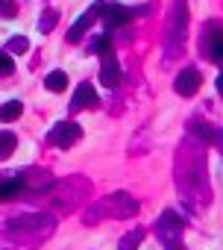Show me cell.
Listing matches in <instances>:
<instances>
[{
    "mask_svg": "<svg viewBox=\"0 0 223 250\" xmlns=\"http://www.w3.org/2000/svg\"><path fill=\"white\" fill-rule=\"evenodd\" d=\"M159 235H162V241H165L167 250H176V247H179L182 224H179V218H176L173 212H165V215H162V221H159Z\"/></svg>",
    "mask_w": 223,
    "mask_h": 250,
    "instance_id": "cell-2",
    "label": "cell"
},
{
    "mask_svg": "<svg viewBox=\"0 0 223 250\" xmlns=\"http://www.w3.org/2000/svg\"><path fill=\"white\" fill-rule=\"evenodd\" d=\"M21 112H24V103L21 100H9V103L0 106V121H18Z\"/></svg>",
    "mask_w": 223,
    "mask_h": 250,
    "instance_id": "cell-12",
    "label": "cell"
},
{
    "mask_svg": "<svg viewBox=\"0 0 223 250\" xmlns=\"http://www.w3.org/2000/svg\"><path fill=\"white\" fill-rule=\"evenodd\" d=\"M100 83L106 85V88H118L121 85V65H118V59L115 56H103V65H100Z\"/></svg>",
    "mask_w": 223,
    "mask_h": 250,
    "instance_id": "cell-6",
    "label": "cell"
},
{
    "mask_svg": "<svg viewBox=\"0 0 223 250\" xmlns=\"http://www.w3.org/2000/svg\"><path fill=\"white\" fill-rule=\"evenodd\" d=\"M27 188V177L21 174H9V177H0V203L15 200L21 191Z\"/></svg>",
    "mask_w": 223,
    "mask_h": 250,
    "instance_id": "cell-5",
    "label": "cell"
},
{
    "mask_svg": "<svg viewBox=\"0 0 223 250\" xmlns=\"http://www.w3.org/2000/svg\"><path fill=\"white\" fill-rule=\"evenodd\" d=\"M50 145H56V147H71V145H76L79 139H82V130H79V124H74V121H59L56 127L50 130Z\"/></svg>",
    "mask_w": 223,
    "mask_h": 250,
    "instance_id": "cell-1",
    "label": "cell"
},
{
    "mask_svg": "<svg viewBox=\"0 0 223 250\" xmlns=\"http://www.w3.org/2000/svg\"><path fill=\"white\" fill-rule=\"evenodd\" d=\"M91 53L109 56V53H112V36H97V39L91 42Z\"/></svg>",
    "mask_w": 223,
    "mask_h": 250,
    "instance_id": "cell-14",
    "label": "cell"
},
{
    "mask_svg": "<svg viewBox=\"0 0 223 250\" xmlns=\"http://www.w3.org/2000/svg\"><path fill=\"white\" fill-rule=\"evenodd\" d=\"M223 42H220V30H217V24H211V36H208V56H211V62H220L223 59Z\"/></svg>",
    "mask_w": 223,
    "mask_h": 250,
    "instance_id": "cell-10",
    "label": "cell"
},
{
    "mask_svg": "<svg viewBox=\"0 0 223 250\" xmlns=\"http://www.w3.org/2000/svg\"><path fill=\"white\" fill-rule=\"evenodd\" d=\"M106 203L112 206V212H115L118 218H130V215H135V212H138V203H135L130 194H124V191H118V194L106 197Z\"/></svg>",
    "mask_w": 223,
    "mask_h": 250,
    "instance_id": "cell-9",
    "label": "cell"
},
{
    "mask_svg": "<svg viewBox=\"0 0 223 250\" xmlns=\"http://www.w3.org/2000/svg\"><path fill=\"white\" fill-rule=\"evenodd\" d=\"M15 71V59L9 53H0V77H9Z\"/></svg>",
    "mask_w": 223,
    "mask_h": 250,
    "instance_id": "cell-18",
    "label": "cell"
},
{
    "mask_svg": "<svg viewBox=\"0 0 223 250\" xmlns=\"http://www.w3.org/2000/svg\"><path fill=\"white\" fill-rule=\"evenodd\" d=\"M30 50V42L24 39V36H15V39H9V44H6V53L12 56V53H27Z\"/></svg>",
    "mask_w": 223,
    "mask_h": 250,
    "instance_id": "cell-15",
    "label": "cell"
},
{
    "mask_svg": "<svg viewBox=\"0 0 223 250\" xmlns=\"http://www.w3.org/2000/svg\"><path fill=\"white\" fill-rule=\"evenodd\" d=\"M200 71L197 68H182L179 71V77H176V83H173V88H176V94H182V97H191V94H197L200 91Z\"/></svg>",
    "mask_w": 223,
    "mask_h": 250,
    "instance_id": "cell-4",
    "label": "cell"
},
{
    "mask_svg": "<svg viewBox=\"0 0 223 250\" xmlns=\"http://www.w3.org/2000/svg\"><path fill=\"white\" fill-rule=\"evenodd\" d=\"M141 238H144V232L141 229H135V232H130L124 241H121V250H135L138 244H141Z\"/></svg>",
    "mask_w": 223,
    "mask_h": 250,
    "instance_id": "cell-16",
    "label": "cell"
},
{
    "mask_svg": "<svg viewBox=\"0 0 223 250\" xmlns=\"http://www.w3.org/2000/svg\"><path fill=\"white\" fill-rule=\"evenodd\" d=\"M100 100H97V91H94V85H88V83H79L76 85V91H74V100H71V109L74 112H79V109H94Z\"/></svg>",
    "mask_w": 223,
    "mask_h": 250,
    "instance_id": "cell-8",
    "label": "cell"
},
{
    "mask_svg": "<svg viewBox=\"0 0 223 250\" xmlns=\"http://www.w3.org/2000/svg\"><path fill=\"white\" fill-rule=\"evenodd\" d=\"M56 18H59V12H56V9L44 12V18L38 21V30H41V33H50V30H53V24H56Z\"/></svg>",
    "mask_w": 223,
    "mask_h": 250,
    "instance_id": "cell-17",
    "label": "cell"
},
{
    "mask_svg": "<svg viewBox=\"0 0 223 250\" xmlns=\"http://www.w3.org/2000/svg\"><path fill=\"white\" fill-rule=\"evenodd\" d=\"M100 9H103V3H94V6H91V9H88L85 15H79V21H76V24H74V27L68 30V42H71V44H76V42H79V39L85 36V30H88V27L94 24V18L100 15Z\"/></svg>",
    "mask_w": 223,
    "mask_h": 250,
    "instance_id": "cell-7",
    "label": "cell"
},
{
    "mask_svg": "<svg viewBox=\"0 0 223 250\" xmlns=\"http://www.w3.org/2000/svg\"><path fill=\"white\" fill-rule=\"evenodd\" d=\"M44 85H47V91H65L68 88V74L65 71H50Z\"/></svg>",
    "mask_w": 223,
    "mask_h": 250,
    "instance_id": "cell-11",
    "label": "cell"
},
{
    "mask_svg": "<svg viewBox=\"0 0 223 250\" xmlns=\"http://www.w3.org/2000/svg\"><path fill=\"white\" fill-rule=\"evenodd\" d=\"M15 145H18V136L15 133H9V130L0 133V159H9L12 150H15Z\"/></svg>",
    "mask_w": 223,
    "mask_h": 250,
    "instance_id": "cell-13",
    "label": "cell"
},
{
    "mask_svg": "<svg viewBox=\"0 0 223 250\" xmlns=\"http://www.w3.org/2000/svg\"><path fill=\"white\" fill-rule=\"evenodd\" d=\"M103 24L109 27V30H118V27H127L130 21H132V9H127V6H121V3H103Z\"/></svg>",
    "mask_w": 223,
    "mask_h": 250,
    "instance_id": "cell-3",
    "label": "cell"
}]
</instances>
